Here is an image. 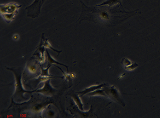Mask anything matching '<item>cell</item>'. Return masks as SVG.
I'll use <instances>...</instances> for the list:
<instances>
[{"instance_id": "6da1fadb", "label": "cell", "mask_w": 160, "mask_h": 118, "mask_svg": "<svg viewBox=\"0 0 160 118\" xmlns=\"http://www.w3.org/2000/svg\"><path fill=\"white\" fill-rule=\"evenodd\" d=\"M7 69H9L14 73L15 78H16V84H15V93L14 96L13 97V98H21L22 99H25V97H24L23 94L25 93H31V91H25L23 89L22 83H21V77H22V73L20 69H15V68H7Z\"/></svg>"}, {"instance_id": "ba28073f", "label": "cell", "mask_w": 160, "mask_h": 118, "mask_svg": "<svg viewBox=\"0 0 160 118\" xmlns=\"http://www.w3.org/2000/svg\"><path fill=\"white\" fill-rule=\"evenodd\" d=\"M38 62L34 61H29V64L27 65V70L29 72L30 74L32 75H36L38 73Z\"/></svg>"}, {"instance_id": "8992f818", "label": "cell", "mask_w": 160, "mask_h": 118, "mask_svg": "<svg viewBox=\"0 0 160 118\" xmlns=\"http://www.w3.org/2000/svg\"><path fill=\"white\" fill-rule=\"evenodd\" d=\"M46 50H45V47L43 45V42L42 40H41V43L39 46H38V47L36 48V50L35 51V52L33 54V57H36L38 61L39 62L44 61V51Z\"/></svg>"}, {"instance_id": "9a60e30c", "label": "cell", "mask_w": 160, "mask_h": 118, "mask_svg": "<svg viewBox=\"0 0 160 118\" xmlns=\"http://www.w3.org/2000/svg\"><path fill=\"white\" fill-rule=\"evenodd\" d=\"M138 66V65L137 63H134V62H133V63L131 64L130 65L127 66H124V69H126L127 71H133L136 69L137 67Z\"/></svg>"}, {"instance_id": "30bf717a", "label": "cell", "mask_w": 160, "mask_h": 118, "mask_svg": "<svg viewBox=\"0 0 160 118\" xmlns=\"http://www.w3.org/2000/svg\"><path fill=\"white\" fill-rule=\"evenodd\" d=\"M70 96L72 97V98L74 100L75 103L76 104V105L78 106V108L79 109V110L83 111H84L83 104L80 98V96H79L77 94H70Z\"/></svg>"}, {"instance_id": "5b68a950", "label": "cell", "mask_w": 160, "mask_h": 118, "mask_svg": "<svg viewBox=\"0 0 160 118\" xmlns=\"http://www.w3.org/2000/svg\"><path fill=\"white\" fill-rule=\"evenodd\" d=\"M50 79L48 81H45V85H44V87L41 89H38V90H34L32 91L31 93L34 92H36V93H40L42 94L46 95L48 96H52L54 94H55L56 90L53 88L51 84H50Z\"/></svg>"}, {"instance_id": "5bb4252c", "label": "cell", "mask_w": 160, "mask_h": 118, "mask_svg": "<svg viewBox=\"0 0 160 118\" xmlns=\"http://www.w3.org/2000/svg\"><path fill=\"white\" fill-rule=\"evenodd\" d=\"M89 96H94V95H103V96H105L106 97L107 95L104 91V89H97V90H95L94 91H92L90 93H89Z\"/></svg>"}, {"instance_id": "277c9868", "label": "cell", "mask_w": 160, "mask_h": 118, "mask_svg": "<svg viewBox=\"0 0 160 118\" xmlns=\"http://www.w3.org/2000/svg\"><path fill=\"white\" fill-rule=\"evenodd\" d=\"M22 7L17 3L11 2L7 4H1L0 6L1 14H12L15 12L18 11V10Z\"/></svg>"}, {"instance_id": "ac0fdd59", "label": "cell", "mask_w": 160, "mask_h": 118, "mask_svg": "<svg viewBox=\"0 0 160 118\" xmlns=\"http://www.w3.org/2000/svg\"><path fill=\"white\" fill-rule=\"evenodd\" d=\"M47 115L49 117H53L54 115H55V112H53L52 110L51 109H49L48 110V112H47Z\"/></svg>"}, {"instance_id": "7c38bea8", "label": "cell", "mask_w": 160, "mask_h": 118, "mask_svg": "<svg viewBox=\"0 0 160 118\" xmlns=\"http://www.w3.org/2000/svg\"><path fill=\"white\" fill-rule=\"evenodd\" d=\"M18 13V11H17V12H15L12 14H3L1 15L2 17L3 18V19H4L5 22L7 24H9L15 19V16Z\"/></svg>"}, {"instance_id": "9c48e42d", "label": "cell", "mask_w": 160, "mask_h": 118, "mask_svg": "<svg viewBox=\"0 0 160 118\" xmlns=\"http://www.w3.org/2000/svg\"><path fill=\"white\" fill-rule=\"evenodd\" d=\"M46 53V55H47V60H48V65H52L53 63H55V64H57V65H62V66H65V68H66V69H67V72H69V70H68V66L67 65H65L63 63H61L60 62L56 61L55 59H54L51 56L48 50L46 49L45 50Z\"/></svg>"}, {"instance_id": "52a82bcc", "label": "cell", "mask_w": 160, "mask_h": 118, "mask_svg": "<svg viewBox=\"0 0 160 118\" xmlns=\"http://www.w3.org/2000/svg\"><path fill=\"white\" fill-rule=\"evenodd\" d=\"M106 84H101V85H92L90 87H89L86 89H85L83 91H78L77 92V93L80 94V97H82L84 95L86 94H89L92 91H94L95 90H97V89H102L103 87H104V86H106Z\"/></svg>"}, {"instance_id": "2e32d148", "label": "cell", "mask_w": 160, "mask_h": 118, "mask_svg": "<svg viewBox=\"0 0 160 118\" xmlns=\"http://www.w3.org/2000/svg\"><path fill=\"white\" fill-rule=\"evenodd\" d=\"M55 66H56V67H57L58 69H59L62 72V73L63 74V75L65 77V79L66 80V81H69V82H71V81H72V77H71V76H70V74H69L68 73H65V72H63L62 71V69H61V68H60L59 66H56V65H55Z\"/></svg>"}, {"instance_id": "d6986e66", "label": "cell", "mask_w": 160, "mask_h": 118, "mask_svg": "<svg viewBox=\"0 0 160 118\" xmlns=\"http://www.w3.org/2000/svg\"><path fill=\"white\" fill-rule=\"evenodd\" d=\"M13 38H14V40H18L20 38V36L18 34H15V35H14V36H13Z\"/></svg>"}, {"instance_id": "4fadbf2b", "label": "cell", "mask_w": 160, "mask_h": 118, "mask_svg": "<svg viewBox=\"0 0 160 118\" xmlns=\"http://www.w3.org/2000/svg\"><path fill=\"white\" fill-rule=\"evenodd\" d=\"M41 40H42L43 45H44L45 47L48 48H49L51 49L52 50H53V51L58 52V55L61 52H62V51H58V50H55V49H54L53 48H52V47L51 46V44L48 42V38H45L44 37V34H42V39Z\"/></svg>"}, {"instance_id": "ffe728a7", "label": "cell", "mask_w": 160, "mask_h": 118, "mask_svg": "<svg viewBox=\"0 0 160 118\" xmlns=\"http://www.w3.org/2000/svg\"><path fill=\"white\" fill-rule=\"evenodd\" d=\"M70 76H71L72 79H74V78H75V77H76V75L75 73H72L70 74Z\"/></svg>"}, {"instance_id": "7a4b0ae2", "label": "cell", "mask_w": 160, "mask_h": 118, "mask_svg": "<svg viewBox=\"0 0 160 118\" xmlns=\"http://www.w3.org/2000/svg\"><path fill=\"white\" fill-rule=\"evenodd\" d=\"M45 0H35L31 5L27 7L25 10H27V16L32 19L38 17L40 14L41 9L44 4Z\"/></svg>"}, {"instance_id": "8fae6325", "label": "cell", "mask_w": 160, "mask_h": 118, "mask_svg": "<svg viewBox=\"0 0 160 118\" xmlns=\"http://www.w3.org/2000/svg\"><path fill=\"white\" fill-rule=\"evenodd\" d=\"M117 4H120V5L123 7V5L121 4V0H106V1L103 2L102 4L96 5V7H102V6L107 5L109 7H111L112 6L116 5Z\"/></svg>"}, {"instance_id": "3957f363", "label": "cell", "mask_w": 160, "mask_h": 118, "mask_svg": "<svg viewBox=\"0 0 160 118\" xmlns=\"http://www.w3.org/2000/svg\"><path fill=\"white\" fill-rule=\"evenodd\" d=\"M104 90L107 95L110 98L113 99L114 101H116L117 103L121 104L123 107L125 106L123 99L121 98V95L120 94L119 91L116 88L114 87V86H110L107 88H104Z\"/></svg>"}, {"instance_id": "e0dca14e", "label": "cell", "mask_w": 160, "mask_h": 118, "mask_svg": "<svg viewBox=\"0 0 160 118\" xmlns=\"http://www.w3.org/2000/svg\"><path fill=\"white\" fill-rule=\"evenodd\" d=\"M121 63L123 65H124V66H127L130 65L131 64L133 63V62H132L130 59H127L126 58H123V59H122Z\"/></svg>"}]
</instances>
